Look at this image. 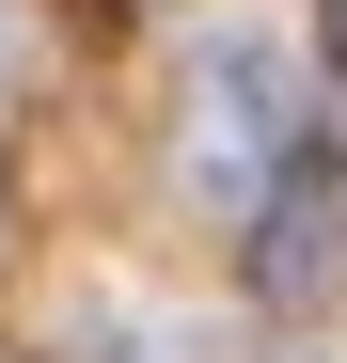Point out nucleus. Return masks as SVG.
<instances>
[{
  "instance_id": "obj_1",
  "label": "nucleus",
  "mask_w": 347,
  "mask_h": 363,
  "mask_svg": "<svg viewBox=\"0 0 347 363\" xmlns=\"http://www.w3.org/2000/svg\"><path fill=\"white\" fill-rule=\"evenodd\" d=\"M331 269H347L331 190H316V174H300V190H268V221H253V284H268V300H316Z\"/></svg>"
},
{
  "instance_id": "obj_2",
  "label": "nucleus",
  "mask_w": 347,
  "mask_h": 363,
  "mask_svg": "<svg viewBox=\"0 0 347 363\" xmlns=\"http://www.w3.org/2000/svg\"><path fill=\"white\" fill-rule=\"evenodd\" d=\"M331 64H347V0H331Z\"/></svg>"
}]
</instances>
